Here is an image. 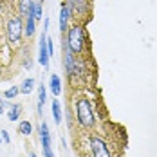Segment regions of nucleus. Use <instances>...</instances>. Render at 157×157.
Listing matches in <instances>:
<instances>
[{
  "label": "nucleus",
  "mask_w": 157,
  "mask_h": 157,
  "mask_svg": "<svg viewBox=\"0 0 157 157\" xmlns=\"http://www.w3.org/2000/svg\"><path fill=\"white\" fill-rule=\"evenodd\" d=\"M89 148H90V155L92 157H112L109 143L101 136H90L89 137Z\"/></svg>",
  "instance_id": "4"
},
{
  "label": "nucleus",
  "mask_w": 157,
  "mask_h": 157,
  "mask_svg": "<svg viewBox=\"0 0 157 157\" xmlns=\"http://www.w3.org/2000/svg\"><path fill=\"white\" fill-rule=\"evenodd\" d=\"M45 101H47V90H45V85L42 83V85L38 87V114H40V116L44 114V105H45Z\"/></svg>",
  "instance_id": "10"
},
{
  "label": "nucleus",
  "mask_w": 157,
  "mask_h": 157,
  "mask_svg": "<svg viewBox=\"0 0 157 157\" xmlns=\"http://www.w3.org/2000/svg\"><path fill=\"white\" fill-rule=\"evenodd\" d=\"M0 136H2V141H4V143H7V144L11 143V137H9V132H7V130H2V132H0Z\"/></svg>",
  "instance_id": "19"
},
{
  "label": "nucleus",
  "mask_w": 157,
  "mask_h": 157,
  "mask_svg": "<svg viewBox=\"0 0 157 157\" xmlns=\"http://www.w3.org/2000/svg\"><path fill=\"white\" fill-rule=\"evenodd\" d=\"M74 114H76V121L83 130H90L96 125V114L92 109V103L89 98H78L74 101Z\"/></svg>",
  "instance_id": "1"
},
{
  "label": "nucleus",
  "mask_w": 157,
  "mask_h": 157,
  "mask_svg": "<svg viewBox=\"0 0 157 157\" xmlns=\"http://www.w3.org/2000/svg\"><path fill=\"white\" fill-rule=\"evenodd\" d=\"M34 78H27V79H24L22 81V85H20V94H31L33 90H34Z\"/></svg>",
  "instance_id": "11"
},
{
  "label": "nucleus",
  "mask_w": 157,
  "mask_h": 157,
  "mask_svg": "<svg viewBox=\"0 0 157 157\" xmlns=\"http://www.w3.org/2000/svg\"><path fill=\"white\" fill-rule=\"evenodd\" d=\"M67 45L71 49L72 54H81L85 51V29L81 24H72L69 25L67 33L63 34Z\"/></svg>",
  "instance_id": "2"
},
{
  "label": "nucleus",
  "mask_w": 157,
  "mask_h": 157,
  "mask_svg": "<svg viewBox=\"0 0 157 157\" xmlns=\"http://www.w3.org/2000/svg\"><path fill=\"white\" fill-rule=\"evenodd\" d=\"M2 143H4V141H2V136H0V144H2Z\"/></svg>",
  "instance_id": "23"
},
{
  "label": "nucleus",
  "mask_w": 157,
  "mask_h": 157,
  "mask_svg": "<svg viewBox=\"0 0 157 157\" xmlns=\"http://www.w3.org/2000/svg\"><path fill=\"white\" fill-rule=\"evenodd\" d=\"M33 7H34V0H18V13L22 18L33 15Z\"/></svg>",
  "instance_id": "7"
},
{
  "label": "nucleus",
  "mask_w": 157,
  "mask_h": 157,
  "mask_svg": "<svg viewBox=\"0 0 157 157\" xmlns=\"http://www.w3.org/2000/svg\"><path fill=\"white\" fill-rule=\"evenodd\" d=\"M2 114H4V105L0 103V116H2Z\"/></svg>",
  "instance_id": "20"
},
{
  "label": "nucleus",
  "mask_w": 157,
  "mask_h": 157,
  "mask_svg": "<svg viewBox=\"0 0 157 157\" xmlns=\"http://www.w3.org/2000/svg\"><path fill=\"white\" fill-rule=\"evenodd\" d=\"M42 6H44V4H40V2H36V0H34V7H33V16H34V20H36V22L44 18V9H42Z\"/></svg>",
  "instance_id": "15"
},
{
  "label": "nucleus",
  "mask_w": 157,
  "mask_h": 157,
  "mask_svg": "<svg viewBox=\"0 0 157 157\" xmlns=\"http://www.w3.org/2000/svg\"><path fill=\"white\" fill-rule=\"evenodd\" d=\"M20 110H22V107L20 105H13L11 103V107H9V112H7V119L9 121H18V117H20Z\"/></svg>",
  "instance_id": "13"
},
{
  "label": "nucleus",
  "mask_w": 157,
  "mask_h": 157,
  "mask_svg": "<svg viewBox=\"0 0 157 157\" xmlns=\"http://www.w3.org/2000/svg\"><path fill=\"white\" fill-rule=\"evenodd\" d=\"M52 119H54V123L56 125H60L62 123V119H63V114H62V109H60V103H58V99H54L52 101Z\"/></svg>",
  "instance_id": "12"
},
{
  "label": "nucleus",
  "mask_w": 157,
  "mask_h": 157,
  "mask_svg": "<svg viewBox=\"0 0 157 157\" xmlns=\"http://www.w3.org/2000/svg\"><path fill=\"white\" fill-rule=\"evenodd\" d=\"M18 132L22 134V136H31V132H33V123L31 121H20L18 123Z\"/></svg>",
  "instance_id": "14"
},
{
  "label": "nucleus",
  "mask_w": 157,
  "mask_h": 157,
  "mask_svg": "<svg viewBox=\"0 0 157 157\" xmlns=\"http://www.w3.org/2000/svg\"><path fill=\"white\" fill-rule=\"evenodd\" d=\"M38 62H40V65H42L45 71L49 69L51 56H49V51H47V33H42V36H40V45H38Z\"/></svg>",
  "instance_id": "6"
},
{
  "label": "nucleus",
  "mask_w": 157,
  "mask_h": 157,
  "mask_svg": "<svg viewBox=\"0 0 157 157\" xmlns=\"http://www.w3.org/2000/svg\"><path fill=\"white\" fill-rule=\"evenodd\" d=\"M47 51H49V56L52 58V54H54V40L49 38V36H47Z\"/></svg>",
  "instance_id": "18"
},
{
  "label": "nucleus",
  "mask_w": 157,
  "mask_h": 157,
  "mask_svg": "<svg viewBox=\"0 0 157 157\" xmlns=\"http://www.w3.org/2000/svg\"><path fill=\"white\" fill-rule=\"evenodd\" d=\"M22 36H24V24H22V16L16 15L11 16L6 24V38L9 42L11 47L18 49L22 45Z\"/></svg>",
  "instance_id": "3"
},
{
  "label": "nucleus",
  "mask_w": 157,
  "mask_h": 157,
  "mask_svg": "<svg viewBox=\"0 0 157 157\" xmlns=\"http://www.w3.org/2000/svg\"><path fill=\"white\" fill-rule=\"evenodd\" d=\"M65 119H67V126H69V130H72V110L67 109L65 112Z\"/></svg>",
  "instance_id": "17"
},
{
  "label": "nucleus",
  "mask_w": 157,
  "mask_h": 157,
  "mask_svg": "<svg viewBox=\"0 0 157 157\" xmlns=\"http://www.w3.org/2000/svg\"><path fill=\"white\" fill-rule=\"evenodd\" d=\"M36 2H40V4H44V2H45V0H36Z\"/></svg>",
  "instance_id": "22"
},
{
  "label": "nucleus",
  "mask_w": 157,
  "mask_h": 157,
  "mask_svg": "<svg viewBox=\"0 0 157 157\" xmlns=\"http://www.w3.org/2000/svg\"><path fill=\"white\" fill-rule=\"evenodd\" d=\"M36 31V20H34V16L29 15L25 16V24H24V34L27 36V38H31L33 34Z\"/></svg>",
  "instance_id": "8"
},
{
  "label": "nucleus",
  "mask_w": 157,
  "mask_h": 157,
  "mask_svg": "<svg viewBox=\"0 0 157 157\" xmlns=\"http://www.w3.org/2000/svg\"><path fill=\"white\" fill-rule=\"evenodd\" d=\"M72 13H74L72 0H63L60 6V31H62V34H65L69 29V22L72 18Z\"/></svg>",
  "instance_id": "5"
},
{
  "label": "nucleus",
  "mask_w": 157,
  "mask_h": 157,
  "mask_svg": "<svg viewBox=\"0 0 157 157\" xmlns=\"http://www.w3.org/2000/svg\"><path fill=\"white\" fill-rule=\"evenodd\" d=\"M20 94V87H11V89H7L6 92H4V98L6 99H13L16 96Z\"/></svg>",
  "instance_id": "16"
},
{
  "label": "nucleus",
  "mask_w": 157,
  "mask_h": 157,
  "mask_svg": "<svg viewBox=\"0 0 157 157\" xmlns=\"http://www.w3.org/2000/svg\"><path fill=\"white\" fill-rule=\"evenodd\" d=\"M29 157H38V155H36V154H34V152H31V154H29Z\"/></svg>",
  "instance_id": "21"
},
{
  "label": "nucleus",
  "mask_w": 157,
  "mask_h": 157,
  "mask_svg": "<svg viewBox=\"0 0 157 157\" xmlns=\"http://www.w3.org/2000/svg\"><path fill=\"white\" fill-rule=\"evenodd\" d=\"M49 87H51V92L54 96H58L62 92V79L58 74H51V79H49Z\"/></svg>",
  "instance_id": "9"
}]
</instances>
